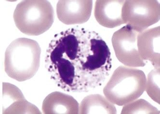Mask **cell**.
<instances>
[{
  "mask_svg": "<svg viewBox=\"0 0 160 114\" xmlns=\"http://www.w3.org/2000/svg\"><path fill=\"white\" fill-rule=\"evenodd\" d=\"M46 53L51 79L68 92H87L101 86L112 67L105 42L98 33L79 26L56 34Z\"/></svg>",
  "mask_w": 160,
  "mask_h": 114,
  "instance_id": "1",
  "label": "cell"
},
{
  "mask_svg": "<svg viewBox=\"0 0 160 114\" xmlns=\"http://www.w3.org/2000/svg\"><path fill=\"white\" fill-rule=\"evenodd\" d=\"M41 53V49L36 41L26 38L16 39L5 51V72L19 82L32 79L40 67Z\"/></svg>",
  "mask_w": 160,
  "mask_h": 114,
  "instance_id": "2",
  "label": "cell"
},
{
  "mask_svg": "<svg viewBox=\"0 0 160 114\" xmlns=\"http://www.w3.org/2000/svg\"><path fill=\"white\" fill-rule=\"evenodd\" d=\"M147 78L143 71L121 66L115 69L103 89L105 97L114 105L123 106L141 97Z\"/></svg>",
  "mask_w": 160,
  "mask_h": 114,
  "instance_id": "3",
  "label": "cell"
},
{
  "mask_svg": "<svg viewBox=\"0 0 160 114\" xmlns=\"http://www.w3.org/2000/svg\"><path fill=\"white\" fill-rule=\"evenodd\" d=\"M14 22L19 31L28 36H38L51 27L55 18L54 9L47 0L20 2L13 14Z\"/></svg>",
  "mask_w": 160,
  "mask_h": 114,
  "instance_id": "4",
  "label": "cell"
},
{
  "mask_svg": "<svg viewBox=\"0 0 160 114\" xmlns=\"http://www.w3.org/2000/svg\"><path fill=\"white\" fill-rule=\"evenodd\" d=\"M122 15L124 24L139 33L160 20V3L156 0H126Z\"/></svg>",
  "mask_w": 160,
  "mask_h": 114,
  "instance_id": "5",
  "label": "cell"
},
{
  "mask_svg": "<svg viewBox=\"0 0 160 114\" xmlns=\"http://www.w3.org/2000/svg\"><path fill=\"white\" fill-rule=\"evenodd\" d=\"M138 33L128 25L115 32L112 42L118 60L131 67H143L147 62L141 58L137 45Z\"/></svg>",
  "mask_w": 160,
  "mask_h": 114,
  "instance_id": "6",
  "label": "cell"
},
{
  "mask_svg": "<svg viewBox=\"0 0 160 114\" xmlns=\"http://www.w3.org/2000/svg\"><path fill=\"white\" fill-rule=\"evenodd\" d=\"M92 7V0H60L57 4V16L65 24H82L89 19Z\"/></svg>",
  "mask_w": 160,
  "mask_h": 114,
  "instance_id": "7",
  "label": "cell"
},
{
  "mask_svg": "<svg viewBox=\"0 0 160 114\" xmlns=\"http://www.w3.org/2000/svg\"><path fill=\"white\" fill-rule=\"evenodd\" d=\"M160 27L138 33L137 45L142 59L150 61L155 68L160 67Z\"/></svg>",
  "mask_w": 160,
  "mask_h": 114,
  "instance_id": "8",
  "label": "cell"
},
{
  "mask_svg": "<svg viewBox=\"0 0 160 114\" xmlns=\"http://www.w3.org/2000/svg\"><path fill=\"white\" fill-rule=\"evenodd\" d=\"M124 0H97L94 9V16L100 25L112 28L124 24L122 8Z\"/></svg>",
  "mask_w": 160,
  "mask_h": 114,
  "instance_id": "9",
  "label": "cell"
},
{
  "mask_svg": "<svg viewBox=\"0 0 160 114\" xmlns=\"http://www.w3.org/2000/svg\"><path fill=\"white\" fill-rule=\"evenodd\" d=\"M79 106L78 102L71 95L54 92L44 99L42 111L44 114H78Z\"/></svg>",
  "mask_w": 160,
  "mask_h": 114,
  "instance_id": "10",
  "label": "cell"
},
{
  "mask_svg": "<svg viewBox=\"0 0 160 114\" xmlns=\"http://www.w3.org/2000/svg\"><path fill=\"white\" fill-rule=\"evenodd\" d=\"M112 103L99 94H90L84 97L79 106L80 114H116Z\"/></svg>",
  "mask_w": 160,
  "mask_h": 114,
  "instance_id": "11",
  "label": "cell"
},
{
  "mask_svg": "<svg viewBox=\"0 0 160 114\" xmlns=\"http://www.w3.org/2000/svg\"><path fill=\"white\" fill-rule=\"evenodd\" d=\"M2 114H41L38 108L28 102L22 95L11 102L2 108Z\"/></svg>",
  "mask_w": 160,
  "mask_h": 114,
  "instance_id": "12",
  "label": "cell"
},
{
  "mask_svg": "<svg viewBox=\"0 0 160 114\" xmlns=\"http://www.w3.org/2000/svg\"><path fill=\"white\" fill-rule=\"evenodd\" d=\"M122 114H160L157 108L144 99L136 100L124 105Z\"/></svg>",
  "mask_w": 160,
  "mask_h": 114,
  "instance_id": "13",
  "label": "cell"
},
{
  "mask_svg": "<svg viewBox=\"0 0 160 114\" xmlns=\"http://www.w3.org/2000/svg\"><path fill=\"white\" fill-rule=\"evenodd\" d=\"M160 69H153L148 73L145 90L148 96L157 104H160Z\"/></svg>",
  "mask_w": 160,
  "mask_h": 114,
  "instance_id": "14",
  "label": "cell"
}]
</instances>
